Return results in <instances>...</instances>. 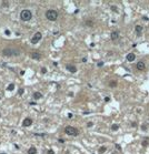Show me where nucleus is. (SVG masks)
Returning <instances> with one entry per match:
<instances>
[{"mask_svg":"<svg viewBox=\"0 0 149 154\" xmlns=\"http://www.w3.org/2000/svg\"><path fill=\"white\" fill-rule=\"evenodd\" d=\"M5 33L7 34V36H10V31H9V30H8V29H7V30H6V31H5Z\"/></svg>","mask_w":149,"mask_h":154,"instance_id":"bb28decb","label":"nucleus"},{"mask_svg":"<svg viewBox=\"0 0 149 154\" xmlns=\"http://www.w3.org/2000/svg\"><path fill=\"white\" fill-rule=\"evenodd\" d=\"M109 87H110V88H116V87H117V81H116V80L110 81V82H109Z\"/></svg>","mask_w":149,"mask_h":154,"instance_id":"2eb2a0df","label":"nucleus"},{"mask_svg":"<svg viewBox=\"0 0 149 154\" xmlns=\"http://www.w3.org/2000/svg\"><path fill=\"white\" fill-rule=\"evenodd\" d=\"M18 94H19V95H22V94H24V89H19V91H18Z\"/></svg>","mask_w":149,"mask_h":154,"instance_id":"5701e85b","label":"nucleus"},{"mask_svg":"<svg viewBox=\"0 0 149 154\" xmlns=\"http://www.w3.org/2000/svg\"><path fill=\"white\" fill-rule=\"evenodd\" d=\"M36 153H37V149L34 146L30 147V149L28 150V154H36Z\"/></svg>","mask_w":149,"mask_h":154,"instance_id":"4468645a","label":"nucleus"},{"mask_svg":"<svg viewBox=\"0 0 149 154\" xmlns=\"http://www.w3.org/2000/svg\"><path fill=\"white\" fill-rule=\"evenodd\" d=\"M116 147H117V150H119V151H120V146H119V145H118V144H116Z\"/></svg>","mask_w":149,"mask_h":154,"instance_id":"473e14b6","label":"nucleus"},{"mask_svg":"<svg viewBox=\"0 0 149 154\" xmlns=\"http://www.w3.org/2000/svg\"><path fill=\"white\" fill-rule=\"evenodd\" d=\"M2 7H9V2H8V1H3L2 2Z\"/></svg>","mask_w":149,"mask_h":154,"instance_id":"412c9836","label":"nucleus"},{"mask_svg":"<svg viewBox=\"0 0 149 154\" xmlns=\"http://www.w3.org/2000/svg\"><path fill=\"white\" fill-rule=\"evenodd\" d=\"M81 61H82V62H86L87 59H86V58H82V60H81Z\"/></svg>","mask_w":149,"mask_h":154,"instance_id":"f704fd0d","label":"nucleus"},{"mask_svg":"<svg viewBox=\"0 0 149 154\" xmlns=\"http://www.w3.org/2000/svg\"><path fill=\"white\" fill-rule=\"evenodd\" d=\"M30 58L34 59V60H40V59H41V54L39 52H31V53H30Z\"/></svg>","mask_w":149,"mask_h":154,"instance_id":"0eeeda50","label":"nucleus"},{"mask_svg":"<svg viewBox=\"0 0 149 154\" xmlns=\"http://www.w3.org/2000/svg\"><path fill=\"white\" fill-rule=\"evenodd\" d=\"M2 55L5 57H13V55H20V51L18 50H13V49L10 48H6L2 50Z\"/></svg>","mask_w":149,"mask_h":154,"instance_id":"7ed1b4c3","label":"nucleus"},{"mask_svg":"<svg viewBox=\"0 0 149 154\" xmlns=\"http://www.w3.org/2000/svg\"><path fill=\"white\" fill-rule=\"evenodd\" d=\"M147 123H148V126H149V120H148V122H147Z\"/></svg>","mask_w":149,"mask_h":154,"instance_id":"c9c22d12","label":"nucleus"},{"mask_svg":"<svg viewBox=\"0 0 149 154\" xmlns=\"http://www.w3.org/2000/svg\"><path fill=\"white\" fill-rule=\"evenodd\" d=\"M118 129H119V125L118 124H112V126H111V130L112 131H117Z\"/></svg>","mask_w":149,"mask_h":154,"instance_id":"6ab92c4d","label":"nucleus"},{"mask_svg":"<svg viewBox=\"0 0 149 154\" xmlns=\"http://www.w3.org/2000/svg\"><path fill=\"white\" fill-rule=\"evenodd\" d=\"M106 151H107V147H106V146H101L100 149H99V153H100V154L105 153Z\"/></svg>","mask_w":149,"mask_h":154,"instance_id":"dca6fc26","label":"nucleus"},{"mask_svg":"<svg viewBox=\"0 0 149 154\" xmlns=\"http://www.w3.org/2000/svg\"><path fill=\"white\" fill-rule=\"evenodd\" d=\"M109 100H110V98H108V96H106V98H105V101H106V102H108Z\"/></svg>","mask_w":149,"mask_h":154,"instance_id":"c756f323","label":"nucleus"},{"mask_svg":"<svg viewBox=\"0 0 149 154\" xmlns=\"http://www.w3.org/2000/svg\"><path fill=\"white\" fill-rule=\"evenodd\" d=\"M48 154H55V152L52 150H48Z\"/></svg>","mask_w":149,"mask_h":154,"instance_id":"cd10ccee","label":"nucleus"},{"mask_svg":"<svg viewBox=\"0 0 149 154\" xmlns=\"http://www.w3.org/2000/svg\"><path fill=\"white\" fill-rule=\"evenodd\" d=\"M66 69H67L69 72H71V73H76V72H77V68L74 67V65H72V64H67V65H66Z\"/></svg>","mask_w":149,"mask_h":154,"instance_id":"1a4fd4ad","label":"nucleus"},{"mask_svg":"<svg viewBox=\"0 0 149 154\" xmlns=\"http://www.w3.org/2000/svg\"><path fill=\"white\" fill-rule=\"evenodd\" d=\"M135 31L136 33H137V36H140L142 32V26H140V24H137V26L135 27Z\"/></svg>","mask_w":149,"mask_h":154,"instance_id":"9d476101","label":"nucleus"},{"mask_svg":"<svg viewBox=\"0 0 149 154\" xmlns=\"http://www.w3.org/2000/svg\"><path fill=\"white\" fill-rule=\"evenodd\" d=\"M136 58L135 53H129V54H127V61H129V62H131V61H134Z\"/></svg>","mask_w":149,"mask_h":154,"instance_id":"f8f14e48","label":"nucleus"},{"mask_svg":"<svg viewBox=\"0 0 149 154\" xmlns=\"http://www.w3.org/2000/svg\"><path fill=\"white\" fill-rule=\"evenodd\" d=\"M13 89H14V84H13V83H10V84L8 85V88H7L8 91H12Z\"/></svg>","mask_w":149,"mask_h":154,"instance_id":"f3484780","label":"nucleus"},{"mask_svg":"<svg viewBox=\"0 0 149 154\" xmlns=\"http://www.w3.org/2000/svg\"><path fill=\"white\" fill-rule=\"evenodd\" d=\"M131 126H134V128H135V126H137V123H136V122H132V123H131Z\"/></svg>","mask_w":149,"mask_h":154,"instance_id":"c85d7f7f","label":"nucleus"},{"mask_svg":"<svg viewBox=\"0 0 149 154\" xmlns=\"http://www.w3.org/2000/svg\"><path fill=\"white\" fill-rule=\"evenodd\" d=\"M58 11H56V10L53 9H48L46 11V18L48 20H50V21H56V20L58 19Z\"/></svg>","mask_w":149,"mask_h":154,"instance_id":"f257e3e1","label":"nucleus"},{"mask_svg":"<svg viewBox=\"0 0 149 154\" xmlns=\"http://www.w3.org/2000/svg\"><path fill=\"white\" fill-rule=\"evenodd\" d=\"M30 105H36V102H30Z\"/></svg>","mask_w":149,"mask_h":154,"instance_id":"72a5a7b5","label":"nucleus"},{"mask_svg":"<svg viewBox=\"0 0 149 154\" xmlns=\"http://www.w3.org/2000/svg\"><path fill=\"white\" fill-rule=\"evenodd\" d=\"M148 140L149 139H145L144 141H142V146H147V145H148Z\"/></svg>","mask_w":149,"mask_h":154,"instance_id":"aec40b11","label":"nucleus"},{"mask_svg":"<svg viewBox=\"0 0 149 154\" xmlns=\"http://www.w3.org/2000/svg\"><path fill=\"white\" fill-rule=\"evenodd\" d=\"M92 125H94V123H92V122H88V123H87V126H88V128H91Z\"/></svg>","mask_w":149,"mask_h":154,"instance_id":"b1692460","label":"nucleus"},{"mask_svg":"<svg viewBox=\"0 0 149 154\" xmlns=\"http://www.w3.org/2000/svg\"><path fill=\"white\" fill-rule=\"evenodd\" d=\"M141 129H142L144 131H146V130H147V125H146V124H144V125L141 126Z\"/></svg>","mask_w":149,"mask_h":154,"instance_id":"a878e982","label":"nucleus"},{"mask_svg":"<svg viewBox=\"0 0 149 154\" xmlns=\"http://www.w3.org/2000/svg\"><path fill=\"white\" fill-rule=\"evenodd\" d=\"M42 98V94L40 92H35L34 93V99L35 100H38V99H41Z\"/></svg>","mask_w":149,"mask_h":154,"instance_id":"ddd939ff","label":"nucleus"},{"mask_svg":"<svg viewBox=\"0 0 149 154\" xmlns=\"http://www.w3.org/2000/svg\"><path fill=\"white\" fill-rule=\"evenodd\" d=\"M101 65H103V62H98V67H101Z\"/></svg>","mask_w":149,"mask_h":154,"instance_id":"2f4dec72","label":"nucleus"},{"mask_svg":"<svg viewBox=\"0 0 149 154\" xmlns=\"http://www.w3.org/2000/svg\"><path fill=\"white\" fill-rule=\"evenodd\" d=\"M31 18H32V13H31V11L28 9H24L21 11V13H20V19H21L22 21H29Z\"/></svg>","mask_w":149,"mask_h":154,"instance_id":"f03ea898","label":"nucleus"},{"mask_svg":"<svg viewBox=\"0 0 149 154\" xmlns=\"http://www.w3.org/2000/svg\"><path fill=\"white\" fill-rule=\"evenodd\" d=\"M111 10L115 12H117V8H116V6H111Z\"/></svg>","mask_w":149,"mask_h":154,"instance_id":"393cba45","label":"nucleus"},{"mask_svg":"<svg viewBox=\"0 0 149 154\" xmlns=\"http://www.w3.org/2000/svg\"><path fill=\"white\" fill-rule=\"evenodd\" d=\"M0 100H1V96H0Z\"/></svg>","mask_w":149,"mask_h":154,"instance_id":"e433bc0d","label":"nucleus"},{"mask_svg":"<svg viewBox=\"0 0 149 154\" xmlns=\"http://www.w3.org/2000/svg\"><path fill=\"white\" fill-rule=\"evenodd\" d=\"M110 38H111V40H117V39L119 38V32H118V31H112V32H111V34H110Z\"/></svg>","mask_w":149,"mask_h":154,"instance_id":"9b49d317","label":"nucleus"},{"mask_svg":"<svg viewBox=\"0 0 149 154\" xmlns=\"http://www.w3.org/2000/svg\"><path fill=\"white\" fill-rule=\"evenodd\" d=\"M136 68H137L138 70H140V71H144V70L146 69V64H145L144 61H139V62L136 64Z\"/></svg>","mask_w":149,"mask_h":154,"instance_id":"6e6552de","label":"nucleus"},{"mask_svg":"<svg viewBox=\"0 0 149 154\" xmlns=\"http://www.w3.org/2000/svg\"><path fill=\"white\" fill-rule=\"evenodd\" d=\"M59 142H60V143H65V140H63V139H59Z\"/></svg>","mask_w":149,"mask_h":154,"instance_id":"7c9ffc66","label":"nucleus"},{"mask_svg":"<svg viewBox=\"0 0 149 154\" xmlns=\"http://www.w3.org/2000/svg\"><path fill=\"white\" fill-rule=\"evenodd\" d=\"M41 39H42V33H41V32H36V33L34 34V37L31 38V43L32 44L38 43Z\"/></svg>","mask_w":149,"mask_h":154,"instance_id":"39448f33","label":"nucleus"},{"mask_svg":"<svg viewBox=\"0 0 149 154\" xmlns=\"http://www.w3.org/2000/svg\"><path fill=\"white\" fill-rule=\"evenodd\" d=\"M65 133L68 134V135H70V136H77V135L79 134V131H78V129L68 125V126L65 128Z\"/></svg>","mask_w":149,"mask_h":154,"instance_id":"20e7f679","label":"nucleus"},{"mask_svg":"<svg viewBox=\"0 0 149 154\" xmlns=\"http://www.w3.org/2000/svg\"><path fill=\"white\" fill-rule=\"evenodd\" d=\"M41 73H42V74L47 73V69H46V68H41Z\"/></svg>","mask_w":149,"mask_h":154,"instance_id":"4be33fe9","label":"nucleus"},{"mask_svg":"<svg viewBox=\"0 0 149 154\" xmlns=\"http://www.w3.org/2000/svg\"><path fill=\"white\" fill-rule=\"evenodd\" d=\"M31 124H32V120L30 118H26L24 120V122H22V126H25V128H28Z\"/></svg>","mask_w":149,"mask_h":154,"instance_id":"423d86ee","label":"nucleus"},{"mask_svg":"<svg viewBox=\"0 0 149 154\" xmlns=\"http://www.w3.org/2000/svg\"><path fill=\"white\" fill-rule=\"evenodd\" d=\"M86 24H87L88 27H92V26H94V21H92V20H87V21H86Z\"/></svg>","mask_w":149,"mask_h":154,"instance_id":"a211bd4d","label":"nucleus"}]
</instances>
